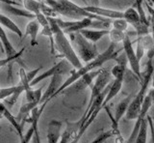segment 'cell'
Wrapping results in <instances>:
<instances>
[{
  "label": "cell",
  "instance_id": "cell-4",
  "mask_svg": "<svg viewBox=\"0 0 154 143\" xmlns=\"http://www.w3.org/2000/svg\"><path fill=\"white\" fill-rule=\"evenodd\" d=\"M48 6H50L59 15L71 18L73 21L83 20V18L87 17L94 21H101L104 18L88 12L85 9V7L77 5V4L70 1V0H54Z\"/></svg>",
  "mask_w": 154,
  "mask_h": 143
},
{
  "label": "cell",
  "instance_id": "cell-12",
  "mask_svg": "<svg viewBox=\"0 0 154 143\" xmlns=\"http://www.w3.org/2000/svg\"><path fill=\"white\" fill-rule=\"evenodd\" d=\"M84 118L82 116L76 122H66L65 131L62 132L61 139L59 143H70L78 136V133L83 125Z\"/></svg>",
  "mask_w": 154,
  "mask_h": 143
},
{
  "label": "cell",
  "instance_id": "cell-9",
  "mask_svg": "<svg viewBox=\"0 0 154 143\" xmlns=\"http://www.w3.org/2000/svg\"><path fill=\"white\" fill-rule=\"evenodd\" d=\"M111 78H112L111 72H109L108 70H105V69L100 70L99 74L97 75V77H96V78L94 79V82L93 84V86H91L89 104H91V103H93L94 100L97 97L100 93H102L103 90L110 84Z\"/></svg>",
  "mask_w": 154,
  "mask_h": 143
},
{
  "label": "cell",
  "instance_id": "cell-11",
  "mask_svg": "<svg viewBox=\"0 0 154 143\" xmlns=\"http://www.w3.org/2000/svg\"><path fill=\"white\" fill-rule=\"evenodd\" d=\"M22 3L25 10L34 14L35 16L38 14H43L47 17H56L57 13L45 2L38 0H22Z\"/></svg>",
  "mask_w": 154,
  "mask_h": 143
},
{
  "label": "cell",
  "instance_id": "cell-23",
  "mask_svg": "<svg viewBox=\"0 0 154 143\" xmlns=\"http://www.w3.org/2000/svg\"><path fill=\"white\" fill-rule=\"evenodd\" d=\"M0 42H1V44H2L4 52H5V54H6V57H12V56H14L17 53V51L14 49V47L12 45V43L10 42L6 32L4 31L1 24H0Z\"/></svg>",
  "mask_w": 154,
  "mask_h": 143
},
{
  "label": "cell",
  "instance_id": "cell-39",
  "mask_svg": "<svg viewBox=\"0 0 154 143\" xmlns=\"http://www.w3.org/2000/svg\"><path fill=\"white\" fill-rule=\"evenodd\" d=\"M151 83H152V88L154 89V75L152 77V79H151Z\"/></svg>",
  "mask_w": 154,
  "mask_h": 143
},
{
  "label": "cell",
  "instance_id": "cell-33",
  "mask_svg": "<svg viewBox=\"0 0 154 143\" xmlns=\"http://www.w3.org/2000/svg\"><path fill=\"white\" fill-rule=\"evenodd\" d=\"M147 121H148V126H149V130H150V135H151V143H154V123L153 120L150 116L147 115Z\"/></svg>",
  "mask_w": 154,
  "mask_h": 143
},
{
  "label": "cell",
  "instance_id": "cell-28",
  "mask_svg": "<svg viewBox=\"0 0 154 143\" xmlns=\"http://www.w3.org/2000/svg\"><path fill=\"white\" fill-rule=\"evenodd\" d=\"M143 1H144V0H135L134 4H133V8L136 9V10L138 11L140 17H141V21L143 23H146V24L149 25V22L147 21V18H146V13H144L143 8Z\"/></svg>",
  "mask_w": 154,
  "mask_h": 143
},
{
  "label": "cell",
  "instance_id": "cell-24",
  "mask_svg": "<svg viewBox=\"0 0 154 143\" xmlns=\"http://www.w3.org/2000/svg\"><path fill=\"white\" fill-rule=\"evenodd\" d=\"M0 24L2 26H4L5 28H7L10 31H12L13 33H14L16 35H17L20 39L23 38V33L22 31L20 30V28H19L16 23H14L11 18H9L7 16L5 15H2V14H0Z\"/></svg>",
  "mask_w": 154,
  "mask_h": 143
},
{
  "label": "cell",
  "instance_id": "cell-14",
  "mask_svg": "<svg viewBox=\"0 0 154 143\" xmlns=\"http://www.w3.org/2000/svg\"><path fill=\"white\" fill-rule=\"evenodd\" d=\"M85 9L88 12L94 14V15H96L98 17L107 18V20H111V21L119 20V18L124 17V12H122V11L101 8V7H97V6H86Z\"/></svg>",
  "mask_w": 154,
  "mask_h": 143
},
{
  "label": "cell",
  "instance_id": "cell-29",
  "mask_svg": "<svg viewBox=\"0 0 154 143\" xmlns=\"http://www.w3.org/2000/svg\"><path fill=\"white\" fill-rule=\"evenodd\" d=\"M25 50V47H22V49L17 51V53L14 55V56H12V57H6V58H3V59H0V69L3 68V67H5L6 65L12 63V62L14 61H17V59H19L21 57L23 51Z\"/></svg>",
  "mask_w": 154,
  "mask_h": 143
},
{
  "label": "cell",
  "instance_id": "cell-44",
  "mask_svg": "<svg viewBox=\"0 0 154 143\" xmlns=\"http://www.w3.org/2000/svg\"><path fill=\"white\" fill-rule=\"evenodd\" d=\"M150 143H151V142H150Z\"/></svg>",
  "mask_w": 154,
  "mask_h": 143
},
{
  "label": "cell",
  "instance_id": "cell-32",
  "mask_svg": "<svg viewBox=\"0 0 154 143\" xmlns=\"http://www.w3.org/2000/svg\"><path fill=\"white\" fill-rule=\"evenodd\" d=\"M135 51H136V55L138 57V59L141 61L142 58L143 57V55H144V51H146V49H144V47L143 46L140 39L137 42V49H136V50H135Z\"/></svg>",
  "mask_w": 154,
  "mask_h": 143
},
{
  "label": "cell",
  "instance_id": "cell-15",
  "mask_svg": "<svg viewBox=\"0 0 154 143\" xmlns=\"http://www.w3.org/2000/svg\"><path fill=\"white\" fill-rule=\"evenodd\" d=\"M99 72H100V69L90 72V73L84 75L83 77L80 78L76 82H74L69 88H70V90H72L73 92H80L82 90H85L86 88H88L89 86H91V85L94 83V80L96 78V77H97Z\"/></svg>",
  "mask_w": 154,
  "mask_h": 143
},
{
  "label": "cell",
  "instance_id": "cell-40",
  "mask_svg": "<svg viewBox=\"0 0 154 143\" xmlns=\"http://www.w3.org/2000/svg\"><path fill=\"white\" fill-rule=\"evenodd\" d=\"M82 1H83L84 3H87V0H82Z\"/></svg>",
  "mask_w": 154,
  "mask_h": 143
},
{
  "label": "cell",
  "instance_id": "cell-5",
  "mask_svg": "<svg viewBox=\"0 0 154 143\" xmlns=\"http://www.w3.org/2000/svg\"><path fill=\"white\" fill-rule=\"evenodd\" d=\"M71 35L73 36V41L76 45V53L83 62L89 63L99 55L96 45L88 41L79 32Z\"/></svg>",
  "mask_w": 154,
  "mask_h": 143
},
{
  "label": "cell",
  "instance_id": "cell-38",
  "mask_svg": "<svg viewBox=\"0 0 154 143\" xmlns=\"http://www.w3.org/2000/svg\"><path fill=\"white\" fill-rule=\"evenodd\" d=\"M147 2H149V4H151V6L154 5V0H147Z\"/></svg>",
  "mask_w": 154,
  "mask_h": 143
},
{
  "label": "cell",
  "instance_id": "cell-34",
  "mask_svg": "<svg viewBox=\"0 0 154 143\" xmlns=\"http://www.w3.org/2000/svg\"><path fill=\"white\" fill-rule=\"evenodd\" d=\"M146 8H147V10H148V13H149V15H150V17H151V20H152V22H153V27H154V7H152L150 4H146Z\"/></svg>",
  "mask_w": 154,
  "mask_h": 143
},
{
  "label": "cell",
  "instance_id": "cell-13",
  "mask_svg": "<svg viewBox=\"0 0 154 143\" xmlns=\"http://www.w3.org/2000/svg\"><path fill=\"white\" fill-rule=\"evenodd\" d=\"M63 83H64V81H63L62 75H53V77L50 78V82H49V85H48L47 89L45 91V93L42 94L40 106L43 103H49L53 98H55L57 95V92L59 91V89L61 88Z\"/></svg>",
  "mask_w": 154,
  "mask_h": 143
},
{
  "label": "cell",
  "instance_id": "cell-8",
  "mask_svg": "<svg viewBox=\"0 0 154 143\" xmlns=\"http://www.w3.org/2000/svg\"><path fill=\"white\" fill-rule=\"evenodd\" d=\"M70 66H71L70 63L67 60H66V59L62 60L59 62V63H57L56 65L51 67L49 70L45 71V73L38 75L37 78L30 83V85L33 87V86H35V85H37L38 82L42 81V80H45L46 78H51L53 75H63L66 73H69V72L71 73Z\"/></svg>",
  "mask_w": 154,
  "mask_h": 143
},
{
  "label": "cell",
  "instance_id": "cell-20",
  "mask_svg": "<svg viewBox=\"0 0 154 143\" xmlns=\"http://www.w3.org/2000/svg\"><path fill=\"white\" fill-rule=\"evenodd\" d=\"M123 81H124V79L122 78H115L113 80V82L110 84L108 94H107V96H106L105 101L102 104L103 108L106 106V104H107L111 100H113L120 92V90H122V85H123Z\"/></svg>",
  "mask_w": 154,
  "mask_h": 143
},
{
  "label": "cell",
  "instance_id": "cell-41",
  "mask_svg": "<svg viewBox=\"0 0 154 143\" xmlns=\"http://www.w3.org/2000/svg\"><path fill=\"white\" fill-rule=\"evenodd\" d=\"M2 117H3V116H2V114H0V119H1Z\"/></svg>",
  "mask_w": 154,
  "mask_h": 143
},
{
  "label": "cell",
  "instance_id": "cell-43",
  "mask_svg": "<svg viewBox=\"0 0 154 143\" xmlns=\"http://www.w3.org/2000/svg\"><path fill=\"white\" fill-rule=\"evenodd\" d=\"M38 1H41V0H38Z\"/></svg>",
  "mask_w": 154,
  "mask_h": 143
},
{
  "label": "cell",
  "instance_id": "cell-21",
  "mask_svg": "<svg viewBox=\"0 0 154 143\" xmlns=\"http://www.w3.org/2000/svg\"><path fill=\"white\" fill-rule=\"evenodd\" d=\"M132 99H133L132 95H129V96L124 98L122 101L118 104V106L116 107L115 115H114L116 122L119 123V121L123 118V116H125V114H126L128 108H129L130 103H131Z\"/></svg>",
  "mask_w": 154,
  "mask_h": 143
},
{
  "label": "cell",
  "instance_id": "cell-19",
  "mask_svg": "<svg viewBox=\"0 0 154 143\" xmlns=\"http://www.w3.org/2000/svg\"><path fill=\"white\" fill-rule=\"evenodd\" d=\"M41 25L40 23L38 22L37 20H34L28 22V24L26 25V29H25V33H24L23 38L25 37H30V42H31V46H35L38 44V31H40Z\"/></svg>",
  "mask_w": 154,
  "mask_h": 143
},
{
  "label": "cell",
  "instance_id": "cell-22",
  "mask_svg": "<svg viewBox=\"0 0 154 143\" xmlns=\"http://www.w3.org/2000/svg\"><path fill=\"white\" fill-rule=\"evenodd\" d=\"M1 10L7 12L9 14H11V15H13V16L32 18V20H33V18H36V16L34 15V14L28 12L27 10H22V9H19L17 7H14L13 5H10V4H6V3H2Z\"/></svg>",
  "mask_w": 154,
  "mask_h": 143
},
{
  "label": "cell",
  "instance_id": "cell-18",
  "mask_svg": "<svg viewBox=\"0 0 154 143\" xmlns=\"http://www.w3.org/2000/svg\"><path fill=\"white\" fill-rule=\"evenodd\" d=\"M109 31L108 29H88V28H86V29H83L81 30L79 33L80 34L85 37L87 40L94 43H97L100 39H102V38L106 35H109Z\"/></svg>",
  "mask_w": 154,
  "mask_h": 143
},
{
  "label": "cell",
  "instance_id": "cell-16",
  "mask_svg": "<svg viewBox=\"0 0 154 143\" xmlns=\"http://www.w3.org/2000/svg\"><path fill=\"white\" fill-rule=\"evenodd\" d=\"M63 123L58 120H51L47 126V143H59L62 135Z\"/></svg>",
  "mask_w": 154,
  "mask_h": 143
},
{
  "label": "cell",
  "instance_id": "cell-6",
  "mask_svg": "<svg viewBox=\"0 0 154 143\" xmlns=\"http://www.w3.org/2000/svg\"><path fill=\"white\" fill-rule=\"evenodd\" d=\"M55 21L59 27L64 31L66 34H74V33L80 32L81 30L86 29L90 26H91V23L94 20L91 18H83V20H78V21H63L60 18L55 17Z\"/></svg>",
  "mask_w": 154,
  "mask_h": 143
},
{
  "label": "cell",
  "instance_id": "cell-31",
  "mask_svg": "<svg viewBox=\"0 0 154 143\" xmlns=\"http://www.w3.org/2000/svg\"><path fill=\"white\" fill-rule=\"evenodd\" d=\"M17 85L16 86H11V87H7V88H0V101L4 100L8 97H12L14 94V92L17 91Z\"/></svg>",
  "mask_w": 154,
  "mask_h": 143
},
{
  "label": "cell",
  "instance_id": "cell-2",
  "mask_svg": "<svg viewBox=\"0 0 154 143\" xmlns=\"http://www.w3.org/2000/svg\"><path fill=\"white\" fill-rule=\"evenodd\" d=\"M117 57H118L117 45L111 43L110 46L107 47V49H106L102 53H99V55L96 57L95 59L89 62V63H86V65H83V67L79 70L74 69V71H72L70 73L69 77L67 78L64 81V83L62 84V86L59 89V91L57 92V95L65 92L67 88L70 87L72 84H73L74 82H76L77 80H78L80 78L83 77L84 75L101 68V67H102L107 61H109L111 59H116Z\"/></svg>",
  "mask_w": 154,
  "mask_h": 143
},
{
  "label": "cell",
  "instance_id": "cell-35",
  "mask_svg": "<svg viewBox=\"0 0 154 143\" xmlns=\"http://www.w3.org/2000/svg\"><path fill=\"white\" fill-rule=\"evenodd\" d=\"M2 3H6V4H10V5H19L17 2H16L14 0H0V10H1V5Z\"/></svg>",
  "mask_w": 154,
  "mask_h": 143
},
{
  "label": "cell",
  "instance_id": "cell-42",
  "mask_svg": "<svg viewBox=\"0 0 154 143\" xmlns=\"http://www.w3.org/2000/svg\"><path fill=\"white\" fill-rule=\"evenodd\" d=\"M14 1H16V0H14ZM17 1H20V0H17Z\"/></svg>",
  "mask_w": 154,
  "mask_h": 143
},
{
  "label": "cell",
  "instance_id": "cell-37",
  "mask_svg": "<svg viewBox=\"0 0 154 143\" xmlns=\"http://www.w3.org/2000/svg\"><path fill=\"white\" fill-rule=\"evenodd\" d=\"M54 0H43V2H45V4H47V5H49L50 3H52Z\"/></svg>",
  "mask_w": 154,
  "mask_h": 143
},
{
  "label": "cell",
  "instance_id": "cell-36",
  "mask_svg": "<svg viewBox=\"0 0 154 143\" xmlns=\"http://www.w3.org/2000/svg\"><path fill=\"white\" fill-rule=\"evenodd\" d=\"M32 143H42L41 142V137H40V132H38V130L36 132L35 135H34L33 139H32Z\"/></svg>",
  "mask_w": 154,
  "mask_h": 143
},
{
  "label": "cell",
  "instance_id": "cell-17",
  "mask_svg": "<svg viewBox=\"0 0 154 143\" xmlns=\"http://www.w3.org/2000/svg\"><path fill=\"white\" fill-rule=\"evenodd\" d=\"M0 114H2V116L5 117L9 121V123L14 127V129L16 130V132L18 135L19 138L22 139L23 137V127L21 126V124L17 121V119L16 116H14L13 114L10 112L9 109L4 106L2 103H0Z\"/></svg>",
  "mask_w": 154,
  "mask_h": 143
},
{
  "label": "cell",
  "instance_id": "cell-1",
  "mask_svg": "<svg viewBox=\"0 0 154 143\" xmlns=\"http://www.w3.org/2000/svg\"><path fill=\"white\" fill-rule=\"evenodd\" d=\"M153 57H154V47L152 49L148 50L147 53V62L146 66V70L143 73H142L141 77V88L138 91V93L133 97L131 103H130L129 108L125 114V118L127 120H136L138 116L140 115L141 109L143 106V103L144 102L147 92L149 83L151 82L152 77L154 75V67H153Z\"/></svg>",
  "mask_w": 154,
  "mask_h": 143
},
{
  "label": "cell",
  "instance_id": "cell-7",
  "mask_svg": "<svg viewBox=\"0 0 154 143\" xmlns=\"http://www.w3.org/2000/svg\"><path fill=\"white\" fill-rule=\"evenodd\" d=\"M122 45H123L122 50L124 52L125 56H126V59H127V62L130 66V68H131V70L133 71V73L141 79L142 72H141V64H140L141 61L138 59V57L136 55V51L134 49V47L132 46V42L130 40L128 35L122 42Z\"/></svg>",
  "mask_w": 154,
  "mask_h": 143
},
{
  "label": "cell",
  "instance_id": "cell-25",
  "mask_svg": "<svg viewBox=\"0 0 154 143\" xmlns=\"http://www.w3.org/2000/svg\"><path fill=\"white\" fill-rule=\"evenodd\" d=\"M127 34L123 31H120L118 29H115V28H112L109 31V37H110V41L113 44L117 45L118 43H122L124 41V39L126 38Z\"/></svg>",
  "mask_w": 154,
  "mask_h": 143
},
{
  "label": "cell",
  "instance_id": "cell-3",
  "mask_svg": "<svg viewBox=\"0 0 154 143\" xmlns=\"http://www.w3.org/2000/svg\"><path fill=\"white\" fill-rule=\"evenodd\" d=\"M51 29L54 35L55 40V46L60 52V54L64 57L66 60H67L70 63V65L73 67L75 70H79L83 67V64L80 61V58L78 54L76 53V51L72 47L69 40L67 39L66 36V33L63 31L59 25L57 24L55 21V17H48Z\"/></svg>",
  "mask_w": 154,
  "mask_h": 143
},
{
  "label": "cell",
  "instance_id": "cell-10",
  "mask_svg": "<svg viewBox=\"0 0 154 143\" xmlns=\"http://www.w3.org/2000/svg\"><path fill=\"white\" fill-rule=\"evenodd\" d=\"M152 103H153L152 99L147 93L146 99H144V102L143 103V106H142V109H141V112H140V115L136 119L137 121H136V123H135V126L133 128L131 133H130V135L128 137L126 143H135V140H136V138H137V135H138V133L140 132V129H141L142 124L146 119L148 111H149V109H150Z\"/></svg>",
  "mask_w": 154,
  "mask_h": 143
},
{
  "label": "cell",
  "instance_id": "cell-30",
  "mask_svg": "<svg viewBox=\"0 0 154 143\" xmlns=\"http://www.w3.org/2000/svg\"><path fill=\"white\" fill-rule=\"evenodd\" d=\"M112 26H113V28H115V29L125 32L127 30L128 22L125 20H123V18H119V20L112 21Z\"/></svg>",
  "mask_w": 154,
  "mask_h": 143
},
{
  "label": "cell",
  "instance_id": "cell-26",
  "mask_svg": "<svg viewBox=\"0 0 154 143\" xmlns=\"http://www.w3.org/2000/svg\"><path fill=\"white\" fill-rule=\"evenodd\" d=\"M148 121H147V117L146 119L143 122L141 129H140V132L137 135L135 143H146L147 142V131H148Z\"/></svg>",
  "mask_w": 154,
  "mask_h": 143
},
{
  "label": "cell",
  "instance_id": "cell-27",
  "mask_svg": "<svg viewBox=\"0 0 154 143\" xmlns=\"http://www.w3.org/2000/svg\"><path fill=\"white\" fill-rule=\"evenodd\" d=\"M111 75L115 78H122L124 79L125 77V65L122 64H117L115 65L112 70H111Z\"/></svg>",
  "mask_w": 154,
  "mask_h": 143
}]
</instances>
